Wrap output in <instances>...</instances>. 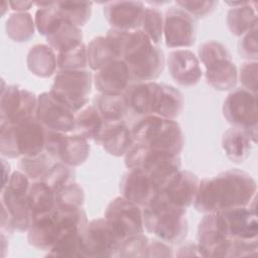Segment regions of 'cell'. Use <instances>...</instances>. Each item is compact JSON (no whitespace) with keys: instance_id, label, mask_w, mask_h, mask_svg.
<instances>
[{"instance_id":"11a10c76","label":"cell","mask_w":258,"mask_h":258,"mask_svg":"<svg viewBox=\"0 0 258 258\" xmlns=\"http://www.w3.org/2000/svg\"><path fill=\"white\" fill-rule=\"evenodd\" d=\"M11 9L15 12H26L29 10L33 5L34 2H27V1H9L8 2Z\"/></svg>"},{"instance_id":"c3c4849f","label":"cell","mask_w":258,"mask_h":258,"mask_svg":"<svg viewBox=\"0 0 258 258\" xmlns=\"http://www.w3.org/2000/svg\"><path fill=\"white\" fill-rule=\"evenodd\" d=\"M238 80L240 81L242 88L257 94L258 88V61L247 60L245 61L238 73Z\"/></svg>"},{"instance_id":"484cf974","label":"cell","mask_w":258,"mask_h":258,"mask_svg":"<svg viewBox=\"0 0 258 258\" xmlns=\"http://www.w3.org/2000/svg\"><path fill=\"white\" fill-rule=\"evenodd\" d=\"M1 206L8 212L15 231L25 232L28 230L33 215L27 200V194H16L4 188L1 190Z\"/></svg>"},{"instance_id":"d590c367","label":"cell","mask_w":258,"mask_h":258,"mask_svg":"<svg viewBox=\"0 0 258 258\" xmlns=\"http://www.w3.org/2000/svg\"><path fill=\"white\" fill-rule=\"evenodd\" d=\"M35 22L28 12H14L6 20V34L16 42H26L33 37Z\"/></svg>"},{"instance_id":"bcb514c9","label":"cell","mask_w":258,"mask_h":258,"mask_svg":"<svg viewBox=\"0 0 258 258\" xmlns=\"http://www.w3.org/2000/svg\"><path fill=\"white\" fill-rule=\"evenodd\" d=\"M177 7L185 11L192 18H204L213 13L218 6V1H202V0H182L176 1Z\"/></svg>"},{"instance_id":"74e56055","label":"cell","mask_w":258,"mask_h":258,"mask_svg":"<svg viewBox=\"0 0 258 258\" xmlns=\"http://www.w3.org/2000/svg\"><path fill=\"white\" fill-rule=\"evenodd\" d=\"M54 160L45 152L31 157H21L18 163L19 170L25 173L33 181H43L47 176Z\"/></svg>"},{"instance_id":"277c9868","label":"cell","mask_w":258,"mask_h":258,"mask_svg":"<svg viewBox=\"0 0 258 258\" xmlns=\"http://www.w3.org/2000/svg\"><path fill=\"white\" fill-rule=\"evenodd\" d=\"M135 143L151 150L179 155L183 149L184 137L175 120L157 115L142 116L131 129Z\"/></svg>"},{"instance_id":"db71d44e","label":"cell","mask_w":258,"mask_h":258,"mask_svg":"<svg viewBox=\"0 0 258 258\" xmlns=\"http://www.w3.org/2000/svg\"><path fill=\"white\" fill-rule=\"evenodd\" d=\"M175 256H177V257H188V256H201V255L199 253L197 243L189 242V243H186V244L182 245L178 249V252L175 254Z\"/></svg>"},{"instance_id":"ffe728a7","label":"cell","mask_w":258,"mask_h":258,"mask_svg":"<svg viewBox=\"0 0 258 258\" xmlns=\"http://www.w3.org/2000/svg\"><path fill=\"white\" fill-rule=\"evenodd\" d=\"M199 183L195 173L180 169L160 191L170 204L186 210L195 201Z\"/></svg>"},{"instance_id":"60d3db41","label":"cell","mask_w":258,"mask_h":258,"mask_svg":"<svg viewBox=\"0 0 258 258\" xmlns=\"http://www.w3.org/2000/svg\"><path fill=\"white\" fill-rule=\"evenodd\" d=\"M58 71H80L89 67L87 56V45L82 42L70 49L57 52Z\"/></svg>"},{"instance_id":"d6a6232c","label":"cell","mask_w":258,"mask_h":258,"mask_svg":"<svg viewBox=\"0 0 258 258\" xmlns=\"http://www.w3.org/2000/svg\"><path fill=\"white\" fill-rule=\"evenodd\" d=\"M103 124L104 121L94 105H86L75 114L73 133L78 134L87 140H94Z\"/></svg>"},{"instance_id":"52a82bcc","label":"cell","mask_w":258,"mask_h":258,"mask_svg":"<svg viewBox=\"0 0 258 258\" xmlns=\"http://www.w3.org/2000/svg\"><path fill=\"white\" fill-rule=\"evenodd\" d=\"M93 76L88 70L58 71L49 93L75 114L88 105Z\"/></svg>"},{"instance_id":"7c38bea8","label":"cell","mask_w":258,"mask_h":258,"mask_svg":"<svg viewBox=\"0 0 258 258\" xmlns=\"http://www.w3.org/2000/svg\"><path fill=\"white\" fill-rule=\"evenodd\" d=\"M121 243L105 218L94 219L88 222L81 234L82 257L116 256Z\"/></svg>"},{"instance_id":"816d5d0a","label":"cell","mask_w":258,"mask_h":258,"mask_svg":"<svg viewBox=\"0 0 258 258\" xmlns=\"http://www.w3.org/2000/svg\"><path fill=\"white\" fill-rule=\"evenodd\" d=\"M31 180L29 179V177L21 170H16L11 173L8 182L2 189L6 188L12 192L26 195L29 190Z\"/></svg>"},{"instance_id":"7dc6e473","label":"cell","mask_w":258,"mask_h":258,"mask_svg":"<svg viewBox=\"0 0 258 258\" xmlns=\"http://www.w3.org/2000/svg\"><path fill=\"white\" fill-rule=\"evenodd\" d=\"M238 42V52L240 56L247 60L257 61L258 59V41L257 26L240 36Z\"/></svg>"},{"instance_id":"f546056e","label":"cell","mask_w":258,"mask_h":258,"mask_svg":"<svg viewBox=\"0 0 258 258\" xmlns=\"http://www.w3.org/2000/svg\"><path fill=\"white\" fill-rule=\"evenodd\" d=\"M26 63L34 76L48 78L54 74L57 68L55 51L48 44H35L28 51Z\"/></svg>"},{"instance_id":"ab89813d","label":"cell","mask_w":258,"mask_h":258,"mask_svg":"<svg viewBox=\"0 0 258 258\" xmlns=\"http://www.w3.org/2000/svg\"><path fill=\"white\" fill-rule=\"evenodd\" d=\"M54 213L59 226V231L74 230L83 232L89 222L87 214L82 207L56 206Z\"/></svg>"},{"instance_id":"9a60e30c","label":"cell","mask_w":258,"mask_h":258,"mask_svg":"<svg viewBox=\"0 0 258 258\" xmlns=\"http://www.w3.org/2000/svg\"><path fill=\"white\" fill-rule=\"evenodd\" d=\"M35 118L48 131L70 133L75 126V113L64 104L56 100L49 92L38 97Z\"/></svg>"},{"instance_id":"ac0fdd59","label":"cell","mask_w":258,"mask_h":258,"mask_svg":"<svg viewBox=\"0 0 258 258\" xmlns=\"http://www.w3.org/2000/svg\"><path fill=\"white\" fill-rule=\"evenodd\" d=\"M166 63L172 80L182 87L196 86L203 76L200 60L189 49L180 48L170 51Z\"/></svg>"},{"instance_id":"d4e9b609","label":"cell","mask_w":258,"mask_h":258,"mask_svg":"<svg viewBox=\"0 0 258 258\" xmlns=\"http://www.w3.org/2000/svg\"><path fill=\"white\" fill-rule=\"evenodd\" d=\"M225 3L231 8L227 13V25L233 35L242 36L257 26L256 2L226 1Z\"/></svg>"},{"instance_id":"7a4b0ae2","label":"cell","mask_w":258,"mask_h":258,"mask_svg":"<svg viewBox=\"0 0 258 258\" xmlns=\"http://www.w3.org/2000/svg\"><path fill=\"white\" fill-rule=\"evenodd\" d=\"M106 37L118 57L127 64L131 82H154L159 78L165 64L164 54L144 32L111 28Z\"/></svg>"},{"instance_id":"1f68e13d","label":"cell","mask_w":258,"mask_h":258,"mask_svg":"<svg viewBox=\"0 0 258 258\" xmlns=\"http://www.w3.org/2000/svg\"><path fill=\"white\" fill-rule=\"evenodd\" d=\"M32 215L45 214L56 208V195L45 181H33L27 192Z\"/></svg>"},{"instance_id":"4316f807","label":"cell","mask_w":258,"mask_h":258,"mask_svg":"<svg viewBox=\"0 0 258 258\" xmlns=\"http://www.w3.org/2000/svg\"><path fill=\"white\" fill-rule=\"evenodd\" d=\"M256 142L257 140L247 131L236 127L228 129L222 137V147L227 157L235 163L245 161Z\"/></svg>"},{"instance_id":"9c48e42d","label":"cell","mask_w":258,"mask_h":258,"mask_svg":"<svg viewBox=\"0 0 258 258\" xmlns=\"http://www.w3.org/2000/svg\"><path fill=\"white\" fill-rule=\"evenodd\" d=\"M44 151L55 161L76 167L89 157L88 140L73 132L62 133L46 130Z\"/></svg>"},{"instance_id":"836d02e7","label":"cell","mask_w":258,"mask_h":258,"mask_svg":"<svg viewBox=\"0 0 258 258\" xmlns=\"http://www.w3.org/2000/svg\"><path fill=\"white\" fill-rule=\"evenodd\" d=\"M183 105V95L179 90L170 85L161 84V95L154 115L175 120L181 114Z\"/></svg>"},{"instance_id":"f6af8a7d","label":"cell","mask_w":258,"mask_h":258,"mask_svg":"<svg viewBox=\"0 0 258 258\" xmlns=\"http://www.w3.org/2000/svg\"><path fill=\"white\" fill-rule=\"evenodd\" d=\"M149 239L143 234L125 239L120 244L116 256L118 257H147Z\"/></svg>"},{"instance_id":"3957f363","label":"cell","mask_w":258,"mask_h":258,"mask_svg":"<svg viewBox=\"0 0 258 258\" xmlns=\"http://www.w3.org/2000/svg\"><path fill=\"white\" fill-rule=\"evenodd\" d=\"M144 229L157 239L170 245L184 241L188 226L186 210L170 204L161 191L142 209Z\"/></svg>"},{"instance_id":"6da1fadb","label":"cell","mask_w":258,"mask_h":258,"mask_svg":"<svg viewBox=\"0 0 258 258\" xmlns=\"http://www.w3.org/2000/svg\"><path fill=\"white\" fill-rule=\"evenodd\" d=\"M257 183L247 172L229 169L212 178L200 180L194 201L200 213H214L245 207L256 200Z\"/></svg>"},{"instance_id":"f35d334b","label":"cell","mask_w":258,"mask_h":258,"mask_svg":"<svg viewBox=\"0 0 258 258\" xmlns=\"http://www.w3.org/2000/svg\"><path fill=\"white\" fill-rule=\"evenodd\" d=\"M92 4L89 1H60L54 2V7L61 18L81 27L91 18Z\"/></svg>"},{"instance_id":"4dcf8cb0","label":"cell","mask_w":258,"mask_h":258,"mask_svg":"<svg viewBox=\"0 0 258 258\" xmlns=\"http://www.w3.org/2000/svg\"><path fill=\"white\" fill-rule=\"evenodd\" d=\"M207 83L218 91H232L238 82V70L232 59L217 62L206 69Z\"/></svg>"},{"instance_id":"5bb4252c","label":"cell","mask_w":258,"mask_h":258,"mask_svg":"<svg viewBox=\"0 0 258 258\" xmlns=\"http://www.w3.org/2000/svg\"><path fill=\"white\" fill-rule=\"evenodd\" d=\"M163 36L171 48L190 47L197 39V22L179 7H170L164 13Z\"/></svg>"},{"instance_id":"5b68a950","label":"cell","mask_w":258,"mask_h":258,"mask_svg":"<svg viewBox=\"0 0 258 258\" xmlns=\"http://www.w3.org/2000/svg\"><path fill=\"white\" fill-rule=\"evenodd\" d=\"M46 129L34 117L15 124L1 123L0 152L7 158L31 157L45 147Z\"/></svg>"},{"instance_id":"4fadbf2b","label":"cell","mask_w":258,"mask_h":258,"mask_svg":"<svg viewBox=\"0 0 258 258\" xmlns=\"http://www.w3.org/2000/svg\"><path fill=\"white\" fill-rule=\"evenodd\" d=\"M38 98L34 93L19 87L10 85L2 87L0 99L1 123L15 124L36 115Z\"/></svg>"},{"instance_id":"681fc988","label":"cell","mask_w":258,"mask_h":258,"mask_svg":"<svg viewBox=\"0 0 258 258\" xmlns=\"http://www.w3.org/2000/svg\"><path fill=\"white\" fill-rule=\"evenodd\" d=\"M84 202L85 191L76 181L56 194V206L82 207Z\"/></svg>"},{"instance_id":"f1b7e54d","label":"cell","mask_w":258,"mask_h":258,"mask_svg":"<svg viewBox=\"0 0 258 258\" xmlns=\"http://www.w3.org/2000/svg\"><path fill=\"white\" fill-rule=\"evenodd\" d=\"M94 107L104 122L124 121L130 110L124 94L99 93L94 98Z\"/></svg>"},{"instance_id":"30bf717a","label":"cell","mask_w":258,"mask_h":258,"mask_svg":"<svg viewBox=\"0 0 258 258\" xmlns=\"http://www.w3.org/2000/svg\"><path fill=\"white\" fill-rule=\"evenodd\" d=\"M105 219L121 242L132 236L143 234L145 231L142 208L122 196L108 204Z\"/></svg>"},{"instance_id":"ba28073f","label":"cell","mask_w":258,"mask_h":258,"mask_svg":"<svg viewBox=\"0 0 258 258\" xmlns=\"http://www.w3.org/2000/svg\"><path fill=\"white\" fill-rule=\"evenodd\" d=\"M223 115L233 126L247 131L257 140V94L233 89L223 104Z\"/></svg>"},{"instance_id":"f5cc1de1","label":"cell","mask_w":258,"mask_h":258,"mask_svg":"<svg viewBox=\"0 0 258 258\" xmlns=\"http://www.w3.org/2000/svg\"><path fill=\"white\" fill-rule=\"evenodd\" d=\"M173 249L170 244L161 240L149 241L147 248V257H172Z\"/></svg>"},{"instance_id":"44dd1931","label":"cell","mask_w":258,"mask_h":258,"mask_svg":"<svg viewBox=\"0 0 258 258\" xmlns=\"http://www.w3.org/2000/svg\"><path fill=\"white\" fill-rule=\"evenodd\" d=\"M129 109L146 116L154 115L161 95V84L156 82L134 83L124 93Z\"/></svg>"},{"instance_id":"2e32d148","label":"cell","mask_w":258,"mask_h":258,"mask_svg":"<svg viewBox=\"0 0 258 258\" xmlns=\"http://www.w3.org/2000/svg\"><path fill=\"white\" fill-rule=\"evenodd\" d=\"M231 239L258 240V218L256 200L245 207H237L220 212Z\"/></svg>"},{"instance_id":"7402d4cb","label":"cell","mask_w":258,"mask_h":258,"mask_svg":"<svg viewBox=\"0 0 258 258\" xmlns=\"http://www.w3.org/2000/svg\"><path fill=\"white\" fill-rule=\"evenodd\" d=\"M93 82L99 93L124 94L131 83L127 64L116 59L95 72Z\"/></svg>"},{"instance_id":"7bdbcfd3","label":"cell","mask_w":258,"mask_h":258,"mask_svg":"<svg viewBox=\"0 0 258 258\" xmlns=\"http://www.w3.org/2000/svg\"><path fill=\"white\" fill-rule=\"evenodd\" d=\"M199 57L206 69L217 62L232 59L227 46L217 40H208L201 44L199 47Z\"/></svg>"},{"instance_id":"8d00e7d4","label":"cell","mask_w":258,"mask_h":258,"mask_svg":"<svg viewBox=\"0 0 258 258\" xmlns=\"http://www.w3.org/2000/svg\"><path fill=\"white\" fill-rule=\"evenodd\" d=\"M81 234L82 232L74 230L59 231L55 243L48 250L46 256L60 258L82 257Z\"/></svg>"},{"instance_id":"d6986e66","label":"cell","mask_w":258,"mask_h":258,"mask_svg":"<svg viewBox=\"0 0 258 258\" xmlns=\"http://www.w3.org/2000/svg\"><path fill=\"white\" fill-rule=\"evenodd\" d=\"M145 5L141 1H113L104 5V15L114 29H140Z\"/></svg>"},{"instance_id":"ee69618b","label":"cell","mask_w":258,"mask_h":258,"mask_svg":"<svg viewBox=\"0 0 258 258\" xmlns=\"http://www.w3.org/2000/svg\"><path fill=\"white\" fill-rule=\"evenodd\" d=\"M75 179L76 171L74 167L61 162H54L43 181H45L56 195L66 186L75 182Z\"/></svg>"},{"instance_id":"603a6c76","label":"cell","mask_w":258,"mask_h":258,"mask_svg":"<svg viewBox=\"0 0 258 258\" xmlns=\"http://www.w3.org/2000/svg\"><path fill=\"white\" fill-rule=\"evenodd\" d=\"M94 141L109 154L117 157L125 155L134 143L131 129L124 121L104 122Z\"/></svg>"},{"instance_id":"e0dca14e","label":"cell","mask_w":258,"mask_h":258,"mask_svg":"<svg viewBox=\"0 0 258 258\" xmlns=\"http://www.w3.org/2000/svg\"><path fill=\"white\" fill-rule=\"evenodd\" d=\"M159 191L151 178L139 168H128L120 180L121 196L142 209L152 202Z\"/></svg>"},{"instance_id":"e575fe53","label":"cell","mask_w":258,"mask_h":258,"mask_svg":"<svg viewBox=\"0 0 258 258\" xmlns=\"http://www.w3.org/2000/svg\"><path fill=\"white\" fill-rule=\"evenodd\" d=\"M87 56L89 67L95 72L116 59H120L106 36L94 37L89 42Z\"/></svg>"},{"instance_id":"83f0119b","label":"cell","mask_w":258,"mask_h":258,"mask_svg":"<svg viewBox=\"0 0 258 258\" xmlns=\"http://www.w3.org/2000/svg\"><path fill=\"white\" fill-rule=\"evenodd\" d=\"M47 44L56 52L75 47L83 42V31L74 23L60 18L45 36Z\"/></svg>"},{"instance_id":"cb8c5ba5","label":"cell","mask_w":258,"mask_h":258,"mask_svg":"<svg viewBox=\"0 0 258 258\" xmlns=\"http://www.w3.org/2000/svg\"><path fill=\"white\" fill-rule=\"evenodd\" d=\"M27 232V240L32 247L48 251L59 234V226L54 210L49 213L34 215Z\"/></svg>"},{"instance_id":"b9f144b4","label":"cell","mask_w":258,"mask_h":258,"mask_svg":"<svg viewBox=\"0 0 258 258\" xmlns=\"http://www.w3.org/2000/svg\"><path fill=\"white\" fill-rule=\"evenodd\" d=\"M164 16L156 7H145L140 30L144 32L149 39L158 45L163 37Z\"/></svg>"},{"instance_id":"f907efd6","label":"cell","mask_w":258,"mask_h":258,"mask_svg":"<svg viewBox=\"0 0 258 258\" xmlns=\"http://www.w3.org/2000/svg\"><path fill=\"white\" fill-rule=\"evenodd\" d=\"M257 251H258V240L245 241V240L231 239L227 257L254 256L257 254Z\"/></svg>"},{"instance_id":"8992f818","label":"cell","mask_w":258,"mask_h":258,"mask_svg":"<svg viewBox=\"0 0 258 258\" xmlns=\"http://www.w3.org/2000/svg\"><path fill=\"white\" fill-rule=\"evenodd\" d=\"M124 156L127 168L143 170L159 190L166 185L181 167L179 155L154 151L135 142Z\"/></svg>"},{"instance_id":"9f6ffc18","label":"cell","mask_w":258,"mask_h":258,"mask_svg":"<svg viewBox=\"0 0 258 258\" xmlns=\"http://www.w3.org/2000/svg\"><path fill=\"white\" fill-rule=\"evenodd\" d=\"M2 161V188L6 185V183L9 180L10 177V165L8 162H6V160L4 158L1 159Z\"/></svg>"},{"instance_id":"8fae6325","label":"cell","mask_w":258,"mask_h":258,"mask_svg":"<svg viewBox=\"0 0 258 258\" xmlns=\"http://www.w3.org/2000/svg\"><path fill=\"white\" fill-rule=\"evenodd\" d=\"M198 249L202 257H227L231 238L220 212L207 213L198 226Z\"/></svg>"}]
</instances>
